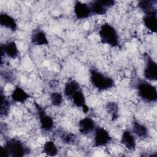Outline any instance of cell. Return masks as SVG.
Segmentation results:
<instances>
[{"label": "cell", "instance_id": "d4e9b609", "mask_svg": "<svg viewBox=\"0 0 157 157\" xmlns=\"http://www.w3.org/2000/svg\"><path fill=\"white\" fill-rule=\"evenodd\" d=\"M61 139L63 141V142L66 143V144H71L73 142H74L75 140V137L73 134H63L61 137Z\"/></svg>", "mask_w": 157, "mask_h": 157}, {"label": "cell", "instance_id": "4fadbf2b", "mask_svg": "<svg viewBox=\"0 0 157 157\" xmlns=\"http://www.w3.org/2000/svg\"><path fill=\"white\" fill-rule=\"evenodd\" d=\"M120 142L123 145L129 150H134L136 148V143L135 138L132 132L129 130L123 131Z\"/></svg>", "mask_w": 157, "mask_h": 157}, {"label": "cell", "instance_id": "603a6c76", "mask_svg": "<svg viewBox=\"0 0 157 157\" xmlns=\"http://www.w3.org/2000/svg\"><path fill=\"white\" fill-rule=\"evenodd\" d=\"M50 101L54 106H59L63 101L62 94L58 91L52 93L50 94Z\"/></svg>", "mask_w": 157, "mask_h": 157}, {"label": "cell", "instance_id": "e0dca14e", "mask_svg": "<svg viewBox=\"0 0 157 157\" xmlns=\"http://www.w3.org/2000/svg\"><path fill=\"white\" fill-rule=\"evenodd\" d=\"M81 87L80 84L75 80H71L66 82L64 88V96L71 99L72 95L78 90H80Z\"/></svg>", "mask_w": 157, "mask_h": 157}, {"label": "cell", "instance_id": "5b68a950", "mask_svg": "<svg viewBox=\"0 0 157 157\" xmlns=\"http://www.w3.org/2000/svg\"><path fill=\"white\" fill-rule=\"evenodd\" d=\"M34 104L37 109L41 129L45 131H50L54 126L53 118L46 113L45 110L39 104L36 102Z\"/></svg>", "mask_w": 157, "mask_h": 157}, {"label": "cell", "instance_id": "d6986e66", "mask_svg": "<svg viewBox=\"0 0 157 157\" xmlns=\"http://www.w3.org/2000/svg\"><path fill=\"white\" fill-rule=\"evenodd\" d=\"M42 152L47 156H54L57 155L58 150L53 141L48 140L44 144L42 147Z\"/></svg>", "mask_w": 157, "mask_h": 157}, {"label": "cell", "instance_id": "8fae6325", "mask_svg": "<svg viewBox=\"0 0 157 157\" xmlns=\"http://www.w3.org/2000/svg\"><path fill=\"white\" fill-rule=\"evenodd\" d=\"M143 21L146 28L151 32L156 33L157 31V17L156 10L145 13Z\"/></svg>", "mask_w": 157, "mask_h": 157}, {"label": "cell", "instance_id": "ffe728a7", "mask_svg": "<svg viewBox=\"0 0 157 157\" xmlns=\"http://www.w3.org/2000/svg\"><path fill=\"white\" fill-rule=\"evenodd\" d=\"M74 104L77 107L82 108L85 105H86V100L85 95L82 90V89L77 91L71 97Z\"/></svg>", "mask_w": 157, "mask_h": 157}, {"label": "cell", "instance_id": "52a82bcc", "mask_svg": "<svg viewBox=\"0 0 157 157\" xmlns=\"http://www.w3.org/2000/svg\"><path fill=\"white\" fill-rule=\"evenodd\" d=\"M94 133V146L96 147L107 145L112 140L109 132L104 128L96 127Z\"/></svg>", "mask_w": 157, "mask_h": 157}, {"label": "cell", "instance_id": "ac0fdd59", "mask_svg": "<svg viewBox=\"0 0 157 157\" xmlns=\"http://www.w3.org/2000/svg\"><path fill=\"white\" fill-rule=\"evenodd\" d=\"M132 132L140 138H146L148 134L147 128L137 120H134L132 122Z\"/></svg>", "mask_w": 157, "mask_h": 157}, {"label": "cell", "instance_id": "30bf717a", "mask_svg": "<svg viewBox=\"0 0 157 157\" xmlns=\"http://www.w3.org/2000/svg\"><path fill=\"white\" fill-rule=\"evenodd\" d=\"M96 128V126L94 121L88 117L81 119L78 122L79 131L83 135L90 134L93 131H94Z\"/></svg>", "mask_w": 157, "mask_h": 157}, {"label": "cell", "instance_id": "5bb4252c", "mask_svg": "<svg viewBox=\"0 0 157 157\" xmlns=\"http://www.w3.org/2000/svg\"><path fill=\"white\" fill-rule=\"evenodd\" d=\"M0 24L1 26L11 30L12 31H16L17 28V24L15 20L12 16L6 13H1Z\"/></svg>", "mask_w": 157, "mask_h": 157}, {"label": "cell", "instance_id": "44dd1931", "mask_svg": "<svg viewBox=\"0 0 157 157\" xmlns=\"http://www.w3.org/2000/svg\"><path fill=\"white\" fill-rule=\"evenodd\" d=\"M153 2L152 1H147V0H144L140 1L139 2L138 6L139 8L145 13H147L148 12H150L151 11H153L155 10H156L153 6Z\"/></svg>", "mask_w": 157, "mask_h": 157}, {"label": "cell", "instance_id": "ba28073f", "mask_svg": "<svg viewBox=\"0 0 157 157\" xmlns=\"http://www.w3.org/2000/svg\"><path fill=\"white\" fill-rule=\"evenodd\" d=\"M145 66L144 71V77L148 80L156 81L157 80L156 63L147 54L145 55Z\"/></svg>", "mask_w": 157, "mask_h": 157}, {"label": "cell", "instance_id": "8992f818", "mask_svg": "<svg viewBox=\"0 0 157 157\" xmlns=\"http://www.w3.org/2000/svg\"><path fill=\"white\" fill-rule=\"evenodd\" d=\"M115 3V1L112 0H97L91 2L89 6L92 14L102 15H105L107 9L113 6Z\"/></svg>", "mask_w": 157, "mask_h": 157}, {"label": "cell", "instance_id": "6da1fadb", "mask_svg": "<svg viewBox=\"0 0 157 157\" xmlns=\"http://www.w3.org/2000/svg\"><path fill=\"white\" fill-rule=\"evenodd\" d=\"M29 153V149L20 140L10 138L7 139L2 148L3 156L22 157Z\"/></svg>", "mask_w": 157, "mask_h": 157}, {"label": "cell", "instance_id": "484cf974", "mask_svg": "<svg viewBox=\"0 0 157 157\" xmlns=\"http://www.w3.org/2000/svg\"><path fill=\"white\" fill-rule=\"evenodd\" d=\"M82 109L83 112L85 113H86L89 111V107H88V106L86 104L83 107H82Z\"/></svg>", "mask_w": 157, "mask_h": 157}, {"label": "cell", "instance_id": "9a60e30c", "mask_svg": "<svg viewBox=\"0 0 157 157\" xmlns=\"http://www.w3.org/2000/svg\"><path fill=\"white\" fill-rule=\"evenodd\" d=\"M30 96L23 88L20 86H16L11 94L12 99L17 102L23 103L26 102Z\"/></svg>", "mask_w": 157, "mask_h": 157}, {"label": "cell", "instance_id": "7a4b0ae2", "mask_svg": "<svg viewBox=\"0 0 157 157\" xmlns=\"http://www.w3.org/2000/svg\"><path fill=\"white\" fill-rule=\"evenodd\" d=\"M99 35L102 43L112 47H118L120 44L119 36L116 29L108 23L102 24L99 30Z\"/></svg>", "mask_w": 157, "mask_h": 157}, {"label": "cell", "instance_id": "3957f363", "mask_svg": "<svg viewBox=\"0 0 157 157\" xmlns=\"http://www.w3.org/2000/svg\"><path fill=\"white\" fill-rule=\"evenodd\" d=\"M90 81L93 86L99 91H105L112 88L115 82L113 79L95 69L90 70Z\"/></svg>", "mask_w": 157, "mask_h": 157}, {"label": "cell", "instance_id": "7402d4cb", "mask_svg": "<svg viewBox=\"0 0 157 157\" xmlns=\"http://www.w3.org/2000/svg\"><path fill=\"white\" fill-rule=\"evenodd\" d=\"M1 115L6 116L10 110V102L8 99L3 94L2 90L1 91Z\"/></svg>", "mask_w": 157, "mask_h": 157}, {"label": "cell", "instance_id": "cb8c5ba5", "mask_svg": "<svg viewBox=\"0 0 157 157\" xmlns=\"http://www.w3.org/2000/svg\"><path fill=\"white\" fill-rule=\"evenodd\" d=\"M107 107H108V110H109V112H111V113L112 114V118L113 119H115L117 117V110H118V107L117 104H115L113 102L112 103H109L107 105Z\"/></svg>", "mask_w": 157, "mask_h": 157}, {"label": "cell", "instance_id": "7c38bea8", "mask_svg": "<svg viewBox=\"0 0 157 157\" xmlns=\"http://www.w3.org/2000/svg\"><path fill=\"white\" fill-rule=\"evenodd\" d=\"M1 53L5 54L9 58H15L18 55V50L15 42L9 41L1 46Z\"/></svg>", "mask_w": 157, "mask_h": 157}, {"label": "cell", "instance_id": "277c9868", "mask_svg": "<svg viewBox=\"0 0 157 157\" xmlns=\"http://www.w3.org/2000/svg\"><path fill=\"white\" fill-rule=\"evenodd\" d=\"M137 92L139 96L147 102H154L157 100V91L155 86L150 83L140 80L137 84Z\"/></svg>", "mask_w": 157, "mask_h": 157}, {"label": "cell", "instance_id": "9c48e42d", "mask_svg": "<svg viewBox=\"0 0 157 157\" xmlns=\"http://www.w3.org/2000/svg\"><path fill=\"white\" fill-rule=\"evenodd\" d=\"M74 12L77 19H85L92 14L89 5L78 1L75 2Z\"/></svg>", "mask_w": 157, "mask_h": 157}, {"label": "cell", "instance_id": "2e32d148", "mask_svg": "<svg viewBox=\"0 0 157 157\" xmlns=\"http://www.w3.org/2000/svg\"><path fill=\"white\" fill-rule=\"evenodd\" d=\"M31 42L36 45H45L48 44V40L45 33L41 29L34 31L31 36Z\"/></svg>", "mask_w": 157, "mask_h": 157}]
</instances>
